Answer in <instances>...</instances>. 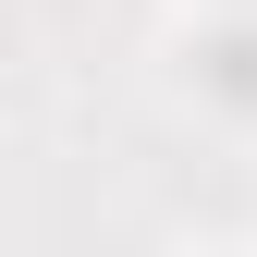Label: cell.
I'll return each instance as SVG.
<instances>
[{"mask_svg":"<svg viewBox=\"0 0 257 257\" xmlns=\"http://www.w3.org/2000/svg\"><path fill=\"white\" fill-rule=\"evenodd\" d=\"M208 86L233 110H257V25H233V37H208Z\"/></svg>","mask_w":257,"mask_h":257,"instance_id":"obj_1","label":"cell"}]
</instances>
